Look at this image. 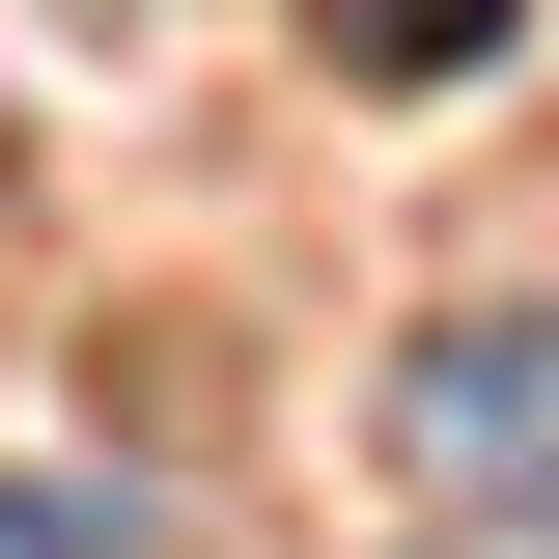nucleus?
Returning a JSON list of instances; mask_svg holds the SVG:
<instances>
[{
	"label": "nucleus",
	"mask_w": 559,
	"mask_h": 559,
	"mask_svg": "<svg viewBox=\"0 0 559 559\" xmlns=\"http://www.w3.org/2000/svg\"><path fill=\"white\" fill-rule=\"evenodd\" d=\"M392 476L448 532H559V308H448L392 364Z\"/></svg>",
	"instance_id": "nucleus-1"
},
{
	"label": "nucleus",
	"mask_w": 559,
	"mask_h": 559,
	"mask_svg": "<svg viewBox=\"0 0 559 559\" xmlns=\"http://www.w3.org/2000/svg\"><path fill=\"white\" fill-rule=\"evenodd\" d=\"M308 28H336L364 84H448V57H503V0H308Z\"/></svg>",
	"instance_id": "nucleus-2"
},
{
	"label": "nucleus",
	"mask_w": 559,
	"mask_h": 559,
	"mask_svg": "<svg viewBox=\"0 0 559 559\" xmlns=\"http://www.w3.org/2000/svg\"><path fill=\"white\" fill-rule=\"evenodd\" d=\"M0 559H112V503L84 476H0Z\"/></svg>",
	"instance_id": "nucleus-3"
},
{
	"label": "nucleus",
	"mask_w": 559,
	"mask_h": 559,
	"mask_svg": "<svg viewBox=\"0 0 559 559\" xmlns=\"http://www.w3.org/2000/svg\"><path fill=\"white\" fill-rule=\"evenodd\" d=\"M532 559H559V532H532Z\"/></svg>",
	"instance_id": "nucleus-4"
}]
</instances>
